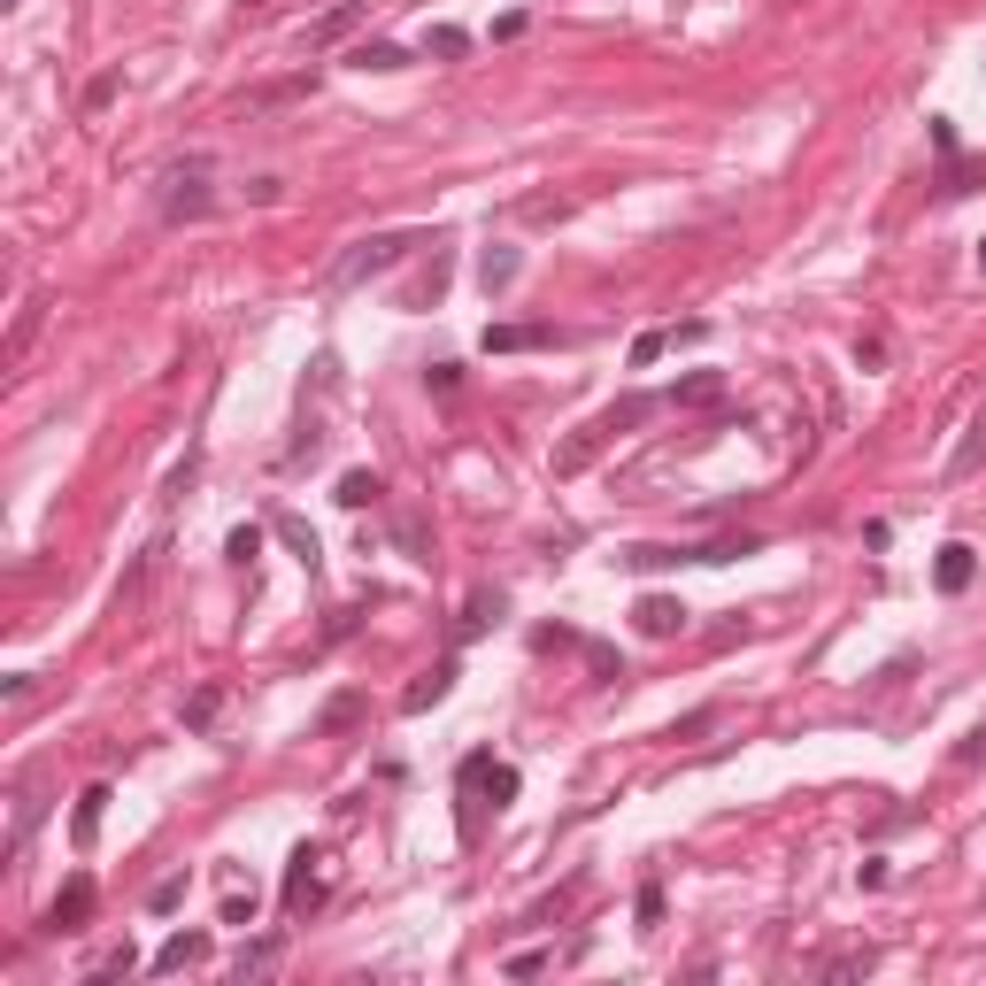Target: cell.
<instances>
[{
	"label": "cell",
	"mask_w": 986,
	"mask_h": 986,
	"mask_svg": "<svg viewBox=\"0 0 986 986\" xmlns=\"http://www.w3.org/2000/svg\"><path fill=\"white\" fill-rule=\"evenodd\" d=\"M417 247H424V239H417V232H378V239H362V247H347V255H339V263H331V294H347V286H362V278H378V270H393V263H401V255H417Z\"/></svg>",
	"instance_id": "6da1fadb"
},
{
	"label": "cell",
	"mask_w": 986,
	"mask_h": 986,
	"mask_svg": "<svg viewBox=\"0 0 986 986\" xmlns=\"http://www.w3.org/2000/svg\"><path fill=\"white\" fill-rule=\"evenodd\" d=\"M163 185H170V193H163V224H201V216L216 208V193H208V163L170 170Z\"/></svg>",
	"instance_id": "7a4b0ae2"
},
{
	"label": "cell",
	"mask_w": 986,
	"mask_h": 986,
	"mask_svg": "<svg viewBox=\"0 0 986 986\" xmlns=\"http://www.w3.org/2000/svg\"><path fill=\"white\" fill-rule=\"evenodd\" d=\"M317 902H325V855L317 848H294V863H286V910L309 917Z\"/></svg>",
	"instance_id": "3957f363"
},
{
	"label": "cell",
	"mask_w": 986,
	"mask_h": 986,
	"mask_svg": "<svg viewBox=\"0 0 986 986\" xmlns=\"http://www.w3.org/2000/svg\"><path fill=\"white\" fill-rule=\"evenodd\" d=\"M633 625H640L648 640H678V633H686V602H678V594H640V602H633Z\"/></svg>",
	"instance_id": "277c9868"
},
{
	"label": "cell",
	"mask_w": 986,
	"mask_h": 986,
	"mask_svg": "<svg viewBox=\"0 0 986 986\" xmlns=\"http://www.w3.org/2000/svg\"><path fill=\"white\" fill-rule=\"evenodd\" d=\"M972 578H979V547H972V540H948V547L933 555V586H941V594H964Z\"/></svg>",
	"instance_id": "5b68a950"
},
{
	"label": "cell",
	"mask_w": 986,
	"mask_h": 986,
	"mask_svg": "<svg viewBox=\"0 0 986 986\" xmlns=\"http://www.w3.org/2000/svg\"><path fill=\"white\" fill-rule=\"evenodd\" d=\"M85 917H93V879L78 871V879H70V886L54 894V910H47V925H54V933H85Z\"/></svg>",
	"instance_id": "8992f818"
},
{
	"label": "cell",
	"mask_w": 986,
	"mask_h": 986,
	"mask_svg": "<svg viewBox=\"0 0 986 986\" xmlns=\"http://www.w3.org/2000/svg\"><path fill=\"white\" fill-rule=\"evenodd\" d=\"M656 409H663L656 393H625V401H609V409L594 417V432H602V440H617V432H633V424H648Z\"/></svg>",
	"instance_id": "52a82bcc"
},
{
	"label": "cell",
	"mask_w": 986,
	"mask_h": 986,
	"mask_svg": "<svg viewBox=\"0 0 986 986\" xmlns=\"http://www.w3.org/2000/svg\"><path fill=\"white\" fill-rule=\"evenodd\" d=\"M555 347V325H486V355H532Z\"/></svg>",
	"instance_id": "ba28073f"
},
{
	"label": "cell",
	"mask_w": 986,
	"mask_h": 986,
	"mask_svg": "<svg viewBox=\"0 0 986 986\" xmlns=\"http://www.w3.org/2000/svg\"><path fill=\"white\" fill-rule=\"evenodd\" d=\"M355 23H362V0H339V8H325V16L309 23V39H301V47H309V54H317V47H339Z\"/></svg>",
	"instance_id": "9c48e42d"
},
{
	"label": "cell",
	"mask_w": 986,
	"mask_h": 986,
	"mask_svg": "<svg viewBox=\"0 0 986 986\" xmlns=\"http://www.w3.org/2000/svg\"><path fill=\"white\" fill-rule=\"evenodd\" d=\"M208 948H216L208 933H177V941L155 948V972H193V964H208Z\"/></svg>",
	"instance_id": "30bf717a"
},
{
	"label": "cell",
	"mask_w": 986,
	"mask_h": 986,
	"mask_svg": "<svg viewBox=\"0 0 986 986\" xmlns=\"http://www.w3.org/2000/svg\"><path fill=\"white\" fill-rule=\"evenodd\" d=\"M602 448H609V440H602L594 424H586V432H571V440L555 448V479H578V471H586V463H594Z\"/></svg>",
	"instance_id": "8fae6325"
},
{
	"label": "cell",
	"mask_w": 986,
	"mask_h": 986,
	"mask_svg": "<svg viewBox=\"0 0 986 986\" xmlns=\"http://www.w3.org/2000/svg\"><path fill=\"white\" fill-rule=\"evenodd\" d=\"M448 686H455V663H432V670H424V678L401 694V709H409V717H424L432 701H448Z\"/></svg>",
	"instance_id": "7c38bea8"
},
{
	"label": "cell",
	"mask_w": 986,
	"mask_h": 986,
	"mask_svg": "<svg viewBox=\"0 0 986 986\" xmlns=\"http://www.w3.org/2000/svg\"><path fill=\"white\" fill-rule=\"evenodd\" d=\"M516 270H524V255H516V247H486L479 286H486V294H509V286H516Z\"/></svg>",
	"instance_id": "4fadbf2b"
},
{
	"label": "cell",
	"mask_w": 986,
	"mask_h": 986,
	"mask_svg": "<svg viewBox=\"0 0 986 986\" xmlns=\"http://www.w3.org/2000/svg\"><path fill=\"white\" fill-rule=\"evenodd\" d=\"M670 401H678V409H709V401H725V378H717V370H694V378L670 386Z\"/></svg>",
	"instance_id": "5bb4252c"
},
{
	"label": "cell",
	"mask_w": 986,
	"mask_h": 986,
	"mask_svg": "<svg viewBox=\"0 0 986 986\" xmlns=\"http://www.w3.org/2000/svg\"><path fill=\"white\" fill-rule=\"evenodd\" d=\"M101 810H109V787H85V794H78V818H70V840H78V848H93Z\"/></svg>",
	"instance_id": "9a60e30c"
},
{
	"label": "cell",
	"mask_w": 986,
	"mask_h": 986,
	"mask_svg": "<svg viewBox=\"0 0 986 986\" xmlns=\"http://www.w3.org/2000/svg\"><path fill=\"white\" fill-rule=\"evenodd\" d=\"M493 617H501V594H493V586H479V594L463 602V625H455V640H479Z\"/></svg>",
	"instance_id": "2e32d148"
},
{
	"label": "cell",
	"mask_w": 986,
	"mask_h": 986,
	"mask_svg": "<svg viewBox=\"0 0 986 986\" xmlns=\"http://www.w3.org/2000/svg\"><path fill=\"white\" fill-rule=\"evenodd\" d=\"M979 455H986V409H979V417H972V432H964V448L948 455V479H972V471H979Z\"/></svg>",
	"instance_id": "e0dca14e"
},
{
	"label": "cell",
	"mask_w": 986,
	"mask_h": 986,
	"mask_svg": "<svg viewBox=\"0 0 986 986\" xmlns=\"http://www.w3.org/2000/svg\"><path fill=\"white\" fill-rule=\"evenodd\" d=\"M355 70H409V47H393V39H362V47H355Z\"/></svg>",
	"instance_id": "ac0fdd59"
},
{
	"label": "cell",
	"mask_w": 986,
	"mask_h": 986,
	"mask_svg": "<svg viewBox=\"0 0 986 986\" xmlns=\"http://www.w3.org/2000/svg\"><path fill=\"white\" fill-rule=\"evenodd\" d=\"M378 471H347V479H339V493H331V501H339V509H370V501H378Z\"/></svg>",
	"instance_id": "d6986e66"
},
{
	"label": "cell",
	"mask_w": 986,
	"mask_h": 986,
	"mask_svg": "<svg viewBox=\"0 0 986 986\" xmlns=\"http://www.w3.org/2000/svg\"><path fill=\"white\" fill-rule=\"evenodd\" d=\"M424 47H432L440 62H463V54H471V31H455V23H432V31H424Z\"/></svg>",
	"instance_id": "ffe728a7"
},
{
	"label": "cell",
	"mask_w": 986,
	"mask_h": 986,
	"mask_svg": "<svg viewBox=\"0 0 986 986\" xmlns=\"http://www.w3.org/2000/svg\"><path fill=\"white\" fill-rule=\"evenodd\" d=\"M278 540H286V547H294V555H301V563H309V571H317V563H325V555H317V532H309V524H301V516H278Z\"/></svg>",
	"instance_id": "44dd1931"
},
{
	"label": "cell",
	"mask_w": 986,
	"mask_h": 986,
	"mask_svg": "<svg viewBox=\"0 0 986 986\" xmlns=\"http://www.w3.org/2000/svg\"><path fill=\"white\" fill-rule=\"evenodd\" d=\"M633 571H670V563H694V547H625Z\"/></svg>",
	"instance_id": "7402d4cb"
},
{
	"label": "cell",
	"mask_w": 986,
	"mask_h": 986,
	"mask_svg": "<svg viewBox=\"0 0 986 986\" xmlns=\"http://www.w3.org/2000/svg\"><path fill=\"white\" fill-rule=\"evenodd\" d=\"M516 216H524V224H563V216H571V201H563V193H532Z\"/></svg>",
	"instance_id": "603a6c76"
},
{
	"label": "cell",
	"mask_w": 986,
	"mask_h": 986,
	"mask_svg": "<svg viewBox=\"0 0 986 986\" xmlns=\"http://www.w3.org/2000/svg\"><path fill=\"white\" fill-rule=\"evenodd\" d=\"M362 717V694H339V701H325V717H317V732H347Z\"/></svg>",
	"instance_id": "cb8c5ba5"
},
{
	"label": "cell",
	"mask_w": 986,
	"mask_h": 986,
	"mask_svg": "<svg viewBox=\"0 0 986 986\" xmlns=\"http://www.w3.org/2000/svg\"><path fill=\"white\" fill-rule=\"evenodd\" d=\"M224 555H232V563H239V571H247V563H255V555H263V524H239V532H232V540H224Z\"/></svg>",
	"instance_id": "d4e9b609"
},
{
	"label": "cell",
	"mask_w": 986,
	"mask_h": 986,
	"mask_svg": "<svg viewBox=\"0 0 986 986\" xmlns=\"http://www.w3.org/2000/svg\"><path fill=\"white\" fill-rule=\"evenodd\" d=\"M871 964H879L871 948H848V956H832V964H824V979H832V986H840V979H863Z\"/></svg>",
	"instance_id": "484cf974"
},
{
	"label": "cell",
	"mask_w": 986,
	"mask_h": 986,
	"mask_svg": "<svg viewBox=\"0 0 986 986\" xmlns=\"http://www.w3.org/2000/svg\"><path fill=\"white\" fill-rule=\"evenodd\" d=\"M39 309H47V301H23V309H16V331H8V362L31 347V331H39Z\"/></svg>",
	"instance_id": "4316f807"
},
{
	"label": "cell",
	"mask_w": 986,
	"mask_h": 986,
	"mask_svg": "<svg viewBox=\"0 0 986 986\" xmlns=\"http://www.w3.org/2000/svg\"><path fill=\"white\" fill-rule=\"evenodd\" d=\"M440 286H448V263L432 255V270H424V278L409 286V309H424V301H440Z\"/></svg>",
	"instance_id": "83f0119b"
},
{
	"label": "cell",
	"mask_w": 986,
	"mask_h": 986,
	"mask_svg": "<svg viewBox=\"0 0 986 986\" xmlns=\"http://www.w3.org/2000/svg\"><path fill=\"white\" fill-rule=\"evenodd\" d=\"M216 709H224V686H201V694H193V701H185V725H193V732H201V725H208V717H216Z\"/></svg>",
	"instance_id": "f1b7e54d"
},
{
	"label": "cell",
	"mask_w": 986,
	"mask_h": 986,
	"mask_svg": "<svg viewBox=\"0 0 986 986\" xmlns=\"http://www.w3.org/2000/svg\"><path fill=\"white\" fill-rule=\"evenodd\" d=\"M486 794H493V810L516 802V771H509V763H486Z\"/></svg>",
	"instance_id": "f546056e"
},
{
	"label": "cell",
	"mask_w": 986,
	"mask_h": 986,
	"mask_svg": "<svg viewBox=\"0 0 986 986\" xmlns=\"http://www.w3.org/2000/svg\"><path fill=\"white\" fill-rule=\"evenodd\" d=\"M185 902V871H170V879H155V894H147V910H177Z\"/></svg>",
	"instance_id": "4dcf8cb0"
},
{
	"label": "cell",
	"mask_w": 986,
	"mask_h": 986,
	"mask_svg": "<svg viewBox=\"0 0 986 986\" xmlns=\"http://www.w3.org/2000/svg\"><path fill=\"white\" fill-rule=\"evenodd\" d=\"M224 925H255V886H247V894H239V886L224 894Z\"/></svg>",
	"instance_id": "1f68e13d"
},
{
	"label": "cell",
	"mask_w": 986,
	"mask_h": 986,
	"mask_svg": "<svg viewBox=\"0 0 986 986\" xmlns=\"http://www.w3.org/2000/svg\"><path fill=\"white\" fill-rule=\"evenodd\" d=\"M633 910H640V933H656V925H663V886H640V902H633Z\"/></svg>",
	"instance_id": "d6a6232c"
},
{
	"label": "cell",
	"mask_w": 986,
	"mask_h": 986,
	"mask_svg": "<svg viewBox=\"0 0 986 986\" xmlns=\"http://www.w3.org/2000/svg\"><path fill=\"white\" fill-rule=\"evenodd\" d=\"M709 725H717V709H694V717H678V725H670V740H701Z\"/></svg>",
	"instance_id": "836d02e7"
},
{
	"label": "cell",
	"mask_w": 986,
	"mask_h": 986,
	"mask_svg": "<svg viewBox=\"0 0 986 986\" xmlns=\"http://www.w3.org/2000/svg\"><path fill=\"white\" fill-rule=\"evenodd\" d=\"M270 956H278L270 941H255V948H239V979H247V972H270Z\"/></svg>",
	"instance_id": "e575fe53"
},
{
	"label": "cell",
	"mask_w": 986,
	"mask_h": 986,
	"mask_svg": "<svg viewBox=\"0 0 986 986\" xmlns=\"http://www.w3.org/2000/svg\"><path fill=\"white\" fill-rule=\"evenodd\" d=\"M663 347H670V331H640V339H633V362H656Z\"/></svg>",
	"instance_id": "d590c367"
},
{
	"label": "cell",
	"mask_w": 986,
	"mask_h": 986,
	"mask_svg": "<svg viewBox=\"0 0 986 986\" xmlns=\"http://www.w3.org/2000/svg\"><path fill=\"white\" fill-rule=\"evenodd\" d=\"M532 972H547V956H540V948H524V956H509V979H532Z\"/></svg>",
	"instance_id": "8d00e7d4"
},
{
	"label": "cell",
	"mask_w": 986,
	"mask_h": 986,
	"mask_svg": "<svg viewBox=\"0 0 986 986\" xmlns=\"http://www.w3.org/2000/svg\"><path fill=\"white\" fill-rule=\"evenodd\" d=\"M956 763H986V725L972 732V740H964V748H956Z\"/></svg>",
	"instance_id": "74e56055"
},
{
	"label": "cell",
	"mask_w": 986,
	"mask_h": 986,
	"mask_svg": "<svg viewBox=\"0 0 986 986\" xmlns=\"http://www.w3.org/2000/svg\"><path fill=\"white\" fill-rule=\"evenodd\" d=\"M239 16H247V23H263V16H278V0H239Z\"/></svg>",
	"instance_id": "f35d334b"
},
{
	"label": "cell",
	"mask_w": 986,
	"mask_h": 986,
	"mask_svg": "<svg viewBox=\"0 0 986 986\" xmlns=\"http://www.w3.org/2000/svg\"><path fill=\"white\" fill-rule=\"evenodd\" d=\"M979 270H986V239H979Z\"/></svg>",
	"instance_id": "ab89813d"
}]
</instances>
